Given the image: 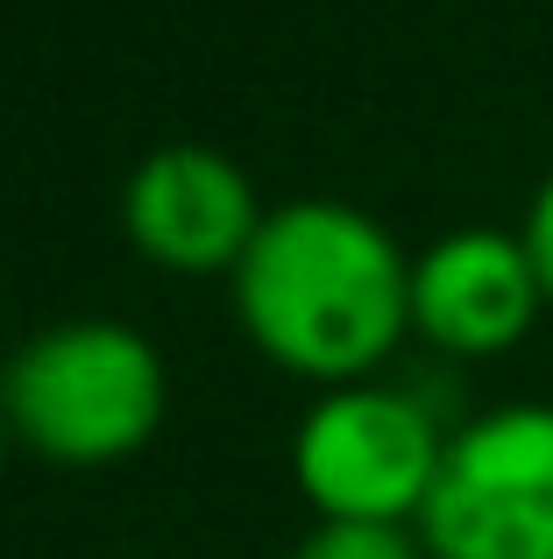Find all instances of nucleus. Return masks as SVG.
Returning a JSON list of instances; mask_svg holds the SVG:
<instances>
[{
  "instance_id": "obj_8",
  "label": "nucleus",
  "mask_w": 553,
  "mask_h": 559,
  "mask_svg": "<svg viewBox=\"0 0 553 559\" xmlns=\"http://www.w3.org/2000/svg\"><path fill=\"white\" fill-rule=\"evenodd\" d=\"M518 234H526V248H532V270H540L546 312H553V170L540 178V191H532V205H526V219H518Z\"/></svg>"
},
{
  "instance_id": "obj_4",
  "label": "nucleus",
  "mask_w": 553,
  "mask_h": 559,
  "mask_svg": "<svg viewBox=\"0 0 553 559\" xmlns=\"http://www.w3.org/2000/svg\"><path fill=\"white\" fill-rule=\"evenodd\" d=\"M433 559H553V404L511 396L447 432L419 510Z\"/></svg>"
},
{
  "instance_id": "obj_3",
  "label": "nucleus",
  "mask_w": 553,
  "mask_h": 559,
  "mask_svg": "<svg viewBox=\"0 0 553 559\" xmlns=\"http://www.w3.org/2000/svg\"><path fill=\"white\" fill-rule=\"evenodd\" d=\"M440 411L398 376L333 382L291 432V481L319 524H419L447 461Z\"/></svg>"
},
{
  "instance_id": "obj_9",
  "label": "nucleus",
  "mask_w": 553,
  "mask_h": 559,
  "mask_svg": "<svg viewBox=\"0 0 553 559\" xmlns=\"http://www.w3.org/2000/svg\"><path fill=\"white\" fill-rule=\"evenodd\" d=\"M8 447H14V425H8V404H0V467H8Z\"/></svg>"
},
{
  "instance_id": "obj_6",
  "label": "nucleus",
  "mask_w": 553,
  "mask_h": 559,
  "mask_svg": "<svg viewBox=\"0 0 553 559\" xmlns=\"http://www.w3.org/2000/svg\"><path fill=\"white\" fill-rule=\"evenodd\" d=\"M270 205L256 199L249 170L207 142H170L142 156L121 185V227L142 262L170 276H235Z\"/></svg>"
},
{
  "instance_id": "obj_2",
  "label": "nucleus",
  "mask_w": 553,
  "mask_h": 559,
  "mask_svg": "<svg viewBox=\"0 0 553 559\" xmlns=\"http://www.w3.org/2000/svg\"><path fill=\"white\" fill-rule=\"evenodd\" d=\"M14 447L50 467H121L170 411V369L128 319H57L0 376Z\"/></svg>"
},
{
  "instance_id": "obj_1",
  "label": "nucleus",
  "mask_w": 553,
  "mask_h": 559,
  "mask_svg": "<svg viewBox=\"0 0 553 559\" xmlns=\"http://www.w3.org/2000/svg\"><path fill=\"white\" fill-rule=\"evenodd\" d=\"M227 298L256 355L313 390L390 376L412 341V255L348 199L270 205Z\"/></svg>"
},
{
  "instance_id": "obj_5",
  "label": "nucleus",
  "mask_w": 553,
  "mask_h": 559,
  "mask_svg": "<svg viewBox=\"0 0 553 559\" xmlns=\"http://www.w3.org/2000/svg\"><path fill=\"white\" fill-rule=\"evenodd\" d=\"M546 319V284L518 227H455L412 255V341L440 361H497Z\"/></svg>"
},
{
  "instance_id": "obj_7",
  "label": "nucleus",
  "mask_w": 553,
  "mask_h": 559,
  "mask_svg": "<svg viewBox=\"0 0 553 559\" xmlns=\"http://www.w3.org/2000/svg\"><path fill=\"white\" fill-rule=\"evenodd\" d=\"M291 559H433L419 524H313Z\"/></svg>"
}]
</instances>
